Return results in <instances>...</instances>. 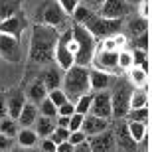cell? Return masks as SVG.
<instances>
[{
  "instance_id": "1",
  "label": "cell",
  "mask_w": 152,
  "mask_h": 152,
  "mask_svg": "<svg viewBox=\"0 0 152 152\" xmlns=\"http://www.w3.org/2000/svg\"><path fill=\"white\" fill-rule=\"evenodd\" d=\"M57 39H59V30L45 26V24H36L32 30V39H30V61L36 65L53 63Z\"/></svg>"
},
{
  "instance_id": "2",
  "label": "cell",
  "mask_w": 152,
  "mask_h": 152,
  "mask_svg": "<svg viewBox=\"0 0 152 152\" xmlns=\"http://www.w3.org/2000/svg\"><path fill=\"white\" fill-rule=\"evenodd\" d=\"M71 20L81 24V26H85L91 34L95 36V39H99V38L103 39V38L113 36V34H118L123 30L124 18H105L99 12L91 10V8H87L85 4L79 2L77 8L73 10V14H71Z\"/></svg>"
},
{
  "instance_id": "3",
  "label": "cell",
  "mask_w": 152,
  "mask_h": 152,
  "mask_svg": "<svg viewBox=\"0 0 152 152\" xmlns=\"http://www.w3.org/2000/svg\"><path fill=\"white\" fill-rule=\"evenodd\" d=\"M71 36H73V42H75L73 63H75V65L89 67V65H91V59H93V53H95V50H97V39H95V36L91 34L85 26L73 22V20H71Z\"/></svg>"
},
{
  "instance_id": "4",
  "label": "cell",
  "mask_w": 152,
  "mask_h": 152,
  "mask_svg": "<svg viewBox=\"0 0 152 152\" xmlns=\"http://www.w3.org/2000/svg\"><path fill=\"white\" fill-rule=\"evenodd\" d=\"M61 89L67 97V101L75 103L81 95L89 93L91 85H89V69L83 65H71L69 69H65V75L61 79Z\"/></svg>"
},
{
  "instance_id": "5",
  "label": "cell",
  "mask_w": 152,
  "mask_h": 152,
  "mask_svg": "<svg viewBox=\"0 0 152 152\" xmlns=\"http://www.w3.org/2000/svg\"><path fill=\"white\" fill-rule=\"evenodd\" d=\"M111 107H113V118H124L130 109V93L132 83L126 77H113L111 81Z\"/></svg>"
},
{
  "instance_id": "6",
  "label": "cell",
  "mask_w": 152,
  "mask_h": 152,
  "mask_svg": "<svg viewBox=\"0 0 152 152\" xmlns=\"http://www.w3.org/2000/svg\"><path fill=\"white\" fill-rule=\"evenodd\" d=\"M67 14L57 0H44L36 10V24H45L56 30H65L69 26Z\"/></svg>"
},
{
  "instance_id": "7",
  "label": "cell",
  "mask_w": 152,
  "mask_h": 152,
  "mask_svg": "<svg viewBox=\"0 0 152 152\" xmlns=\"http://www.w3.org/2000/svg\"><path fill=\"white\" fill-rule=\"evenodd\" d=\"M69 39H71V24H69L63 32H59V39H57V45H56V59H53V61H56L63 71L73 65V53L69 51V45H67Z\"/></svg>"
},
{
  "instance_id": "8",
  "label": "cell",
  "mask_w": 152,
  "mask_h": 152,
  "mask_svg": "<svg viewBox=\"0 0 152 152\" xmlns=\"http://www.w3.org/2000/svg\"><path fill=\"white\" fill-rule=\"evenodd\" d=\"M113 136H115V144L118 150H136L134 138L130 136L129 126H126V118H115L113 123Z\"/></svg>"
},
{
  "instance_id": "9",
  "label": "cell",
  "mask_w": 152,
  "mask_h": 152,
  "mask_svg": "<svg viewBox=\"0 0 152 152\" xmlns=\"http://www.w3.org/2000/svg\"><path fill=\"white\" fill-rule=\"evenodd\" d=\"M91 115H97V117L103 118H113V107H111V93L107 89L103 91H95V95L91 99V107H89Z\"/></svg>"
},
{
  "instance_id": "10",
  "label": "cell",
  "mask_w": 152,
  "mask_h": 152,
  "mask_svg": "<svg viewBox=\"0 0 152 152\" xmlns=\"http://www.w3.org/2000/svg\"><path fill=\"white\" fill-rule=\"evenodd\" d=\"M0 57L10 63H18L22 59V50H20L18 38L0 32Z\"/></svg>"
},
{
  "instance_id": "11",
  "label": "cell",
  "mask_w": 152,
  "mask_h": 152,
  "mask_svg": "<svg viewBox=\"0 0 152 152\" xmlns=\"http://www.w3.org/2000/svg\"><path fill=\"white\" fill-rule=\"evenodd\" d=\"M28 28V18L22 10H18L16 14H12L10 18H6L0 22V32L8 36H14V38L20 39V36L24 34V30Z\"/></svg>"
},
{
  "instance_id": "12",
  "label": "cell",
  "mask_w": 152,
  "mask_h": 152,
  "mask_svg": "<svg viewBox=\"0 0 152 152\" xmlns=\"http://www.w3.org/2000/svg\"><path fill=\"white\" fill-rule=\"evenodd\" d=\"M117 57H118V51L95 50L93 59H91V65H95V69H101V71H107V73H115V71L118 69Z\"/></svg>"
},
{
  "instance_id": "13",
  "label": "cell",
  "mask_w": 152,
  "mask_h": 152,
  "mask_svg": "<svg viewBox=\"0 0 152 152\" xmlns=\"http://www.w3.org/2000/svg\"><path fill=\"white\" fill-rule=\"evenodd\" d=\"M87 142L93 152H113L117 150V144H115V136H113V129H105L101 132H97L93 136H87Z\"/></svg>"
},
{
  "instance_id": "14",
  "label": "cell",
  "mask_w": 152,
  "mask_h": 152,
  "mask_svg": "<svg viewBox=\"0 0 152 152\" xmlns=\"http://www.w3.org/2000/svg\"><path fill=\"white\" fill-rule=\"evenodd\" d=\"M134 6H130L126 0H105L99 8V14L105 18H126L130 16Z\"/></svg>"
},
{
  "instance_id": "15",
  "label": "cell",
  "mask_w": 152,
  "mask_h": 152,
  "mask_svg": "<svg viewBox=\"0 0 152 152\" xmlns=\"http://www.w3.org/2000/svg\"><path fill=\"white\" fill-rule=\"evenodd\" d=\"M6 95V109H8V117L16 118L18 121V115H20V111H22L24 103L28 101L26 99V93H24L22 89H10L8 93H4Z\"/></svg>"
},
{
  "instance_id": "16",
  "label": "cell",
  "mask_w": 152,
  "mask_h": 152,
  "mask_svg": "<svg viewBox=\"0 0 152 152\" xmlns=\"http://www.w3.org/2000/svg\"><path fill=\"white\" fill-rule=\"evenodd\" d=\"M109 126V118H103V117H97V115H83V123H81V130H83L85 136H93L97 132H101Z\"/></svg>"
},
{
  "instance_id": "17",
  "label": "cell",
  "mask_w": 152,
  "mask_h": 152,
  "mask_svg": "<svg viewBox=\"0 0 152 152\" xmlns=\"http://www.w3.org/2000/svg\"><path fill=\"white\" fill-rule=\"evenodd\" d=\"M38 79H42L45 85V89L51 91V89H57V87H61V79H63V73H61V67L59 65H50V67H45L39 71Z\"/></svg>"
},
{
  "instance_id": "18",
  "label": "cell",
  "mask_w": 152,
  "mask_h": 152,
  "mask_svg": "<svg viewBox=\"0 0 152 152\" xmlns=\"http://www.w3.org/2000/svg\"><path fill=\"white\" fill-rule=\"evenodd\" d=\"M113 81V75L101 69H89V85L93 91H103L109 89V85Z\"/></svg>"
},
{
  "instance_id": "19",
  "label": "cell",
  "mask_w": 152,
  "mask_h": 152,
  "mask_svg": "<svg viewBox=\"0 0 152 152\" xmlns=\"http://www.w3.org/2000/svg\"><path fill=\"white\" fill-rule=\"evenodd\" d=\"M38 105L32 101H26L24 103L22 111L18 115V121H20V126H34L36 118H38Z\"/></svg>"
},
{
  "instance_id": "20",
  "label": "cell",
  "mask_w": 152,
  "mask_h": 152,
  "mask_svg": "<svg viewBox=\"0 0 152 152\" xmlns=\"http://www.w3.org/2000/svg\"><path fill=\"white\" fill-rule=\"evenodd\" d=\"M45 97H48V89H45V85L42 79H36V81H32L28 87V91H26V99L32 103H36V105H39V103L44 101Z\"/></svg>"
},
{
  "instance_id": "21",
  "label": "cell",
  "mask_w": 152,
  "mask_h": 152,
  "mask_svg": "<svg viewBox=\"0 0 152 152\" xmlns=\"http://www.w3.org/2000/svg\"><path fill=\"white\" fill-rule=\"evenodd\" d=\"M34 126H36V134H38V138H45V136H50L51 132H53V129H56V118L53 117H45V115H38Z\"/></svg>"
},
{
  "instance_id": "22",
  "label": "cell",
  "mask_w": 152,
  "mask_h": 152,
  "mask_svg": "<svg viewBox=\"0 0 152 152\" xmlns=\"http://www.w3.org/2000/svg\"><path fill=\"white\" fill-rule=\"evenodd\" d=\"M126 71H129V73H126V79L132 83V87H144V85L148 83V73L142 71L140 67L132 65V67H129Z\"/></svg>"
},
{
  "instance_id": "23",
  "label": "cell",
  "mask_w": 152,
  "mask_h": 152,
  "mask_svg": "<svg viewBox=\"0 0 152 152\" xmlns=\"http://www.w3.org/2000/svg\"><path fill=\"white\" fill-rule=\"evenodd\" d=\"M144 105H148V83L144 87L132 89V93H130V109L144 107Z\"/></svg>"
},
{
  "instance_id": "24",
  "label": "cell",
  "mask_w": 152,
  "mask_h": 152,
  "mask_svg": "<svg viewBox=\"0 0 152 152\" xmlns=\"http://www.w3.org/2000/svg\"><path fill=\"white\" fill-rule=\"evenodd\" d=\"M20 2L22 0H0V22L16 14L20 10Z\"/></svg>"
},
{
  "instance_id": "25",
  "label": "cell",
  "mask_w": 152,
  "mask_h": 152,
  "mask_svg": "<svg viewBox=\"0 0 152 152\" xmlns=\"http://www.w3.org/2000/svg\"><path fill=\"white\" fill-rule=\"evenodd\" d=\"M18 142H20V146H34L36 142H38V134H36V130H32L30 126H22V130H18Z\"/></svg>"
},
{
  "instance_id": "26",
  "label": "cell",
  "mask_w": 152,
  "mask_h": 152,
  "mask_svg": "<svg viewBox=\"0 0 152 152\" xmlns=\"http://www.w3.org/2000/svg\"><path fill=\"white\" fill-rule=\"evenodd\" d=\"M18 130H20V126H18V121L16 118H12L6 115L4 118H0V132H4L6 136H14L18 134Z\"/></svg>"
},
{
  "instance_id": "27",
  "label": "cell",
  "mask_w": 152,
  "mask_h": 152,
  "mask_svg": "<svg viewBox=\"0 0 152 152\" xmlns=\"http://www.w3.org/2000/svg\"><path fill=\"white\" fill-rule=\"evenodd\" d=\"M126 121H138V123H144L148 126V105L144 107H136V109H129V113L124 115Z\"/></svg>"
},
{
  "instance_id": "28",
  "label": "cell",
  "mask_w": 152,
  "mask_h": 152,
  "mask_svg": "<svg viewBox=\"0 0 152 152\" xmlns=\"http://www.w3.org/2000/svg\"><path fill=\"white\" fill-rule=\"evenodd\" d=\"M126 126H129V132H130V136L134 138L136 144H138V140L144 136V132L148 130L146 124H144V123H138V121H126Z\"/></svg>"
},
{
  "instance_id": "29",
  "label": "cell",
  "mask_w": 152,
  "mask_h": 152,
  "mask_svg": "<svg viewBox=\"0 0 152 152\" xmlns=\"http://www.w3.org/2000/svg\"><path fill=\"white\" fill-rule=\"evenodd\" d=\"M142 32H148V20L146 18H134V20H130L129 22V34L134 38V36L142 34Z\"/></svg>"
},
{
  "instance_id": "30",
  "label": "cell",
  "mask_w": 152,
  "mask_h": 152,
  "mask_svg": "<svg viewBox=\"0 0 152 152\" xmlns=\"http://www.w3.org/2000/svg\"><path fill=\"white\" fill-rule=\"evenodd\" d=\"M38 113L39 115H45V117H53V118H56L57 117V107L51 103L50 97H45L44 101L38 105Z\"/></svg>"
},
{
  "instance_id": "31",
  "label": "cell",
  "mask_w": 152,
  "mask_h": 152,
  "mask_svg": "<svg viewBox=\"0 0 152 152\" xmlns=\"http://www.w3.org/2000/svg\"><path fill=\"white\" fill-rule=\"evenodd\" d=\"M91 99H93V95H91V93H85V95L79 97L77 101H75V113H81V115H87V113H89Z\"/></svg>"
},
{
  "instance_id": "32",
  "label": "cell",
  "mask_w": 152,
  "mask_h": 152,
  "mask_svg": "<svg viewBox=\"0 0 152 152\" xmlns=\"http://www.w3.org/2000/svg\"><path fill=\"white\" fill-rule=\"evenodd\" d=\"M117 65H118V69H123V71H126L129 67H132V56H130L129 50H118Z\"/></svg>"
},
{
  "instance_id": "33",
  "label": "cell",
  "mask_w": 152,
  "mask_h": 152,
  "mask_svg": "<svg viewBox=\"0 0 152 152\" xmlns=\"http://www.w3.org/2000/svg\"><path fill=\"white\" fill-rule=\"evenodd\" d=\"M48 97L51 99V103H53L56 107H59L61 103H65V101H67V97H65V93H63V89H61V87H57V89L48 91Z\"/></svg>"
},
{
  "instance_id": "34",
  "label": "cell",
  "mask_w": 152,
  "mask_h": 152,
  "mask_svg": "<svg viewBox=\"0 0 152 152\" xmlns=\"http://www.w3.org/2000/svg\"><path fill=\"white\" fill-rule=\"evenodd\" d=\"M132 45H134V50L148 51V32H142V34L134 36L132 38Z\"/></svg>"
},
{
  "instance_id": "35",
  "label": "cell",
  "mask_w": 152,
  "mask_h": 152,
  "mask_svg": "<svg viewBox=\"0 0 152 152\" xmlns=\"http://www.w3.org/2000/svg\"><path fill=\"white\" fill-rule=\"evenodd\" d=\"M67 136H69V129H65V126H56L53 132L50 134V138L56 142V144H59V142L67 140Z\"/></svg>"
},
{
  "instance_id": "36",
  "label": "cell",
  "mask_w": 152,
  "mask_h": 152,
  "mask_svg": "<svg viewBox=\"0 0 152 152\" xmlns=\"http://www.w3.org/2000/svg\"><path fill=\"white\" fill-rule=\"evenodd\" d=\"M73 113H75V103H71V101H65V103H61V105L57 107V115H65V117H71Z\"/></svg>"
},
{
  "instance_id": "37",
  "label": "cell",
  "mask_w": 152,
  "mask_h": 152,
  "mask_svg": "<svg viewBox=\"0 0 152 152\" xmlns=\"http://www.w3.org/2000/svg\"><path fill=\"white\" fill-rule=\"evenodd\" d=\"M57 2H59V6L65 10V14H67V16H71V14H73V10L77 8V4H79V0H57Z\"/></svg>"
},
{
  "instance_id": "38",
  "label": "cell",
  "mask_w": 152,
  "mask_h": 152,
  "mask_svg": "<svg viewBox=\"0 0 152 152\" xmlns=\"http://www.w3.org/2000/svg\"><path fill=\"white\" fill-rule=\"evenodd\" d=\"M81 123H83V115H81V113H73L71 117H69L67 129L69 130H77V129H81Z\"/></svg>"
},
{
  "instance_id": "39",
  "label": "cell",
  "mask_w": 152,
  "mask_h": 152,
  "mask_svg": "<svg viewBox=\"0 0 152 152\" xmlns=\"http://www.w3.org/2000/svg\"><path fill=\"white\" fill-rule=\"evenodd\" d=\"M85 138H87V136L83 134V130L81 129H77V130H69V136H67V140L71 142V144H77V142H81V140H85Z\"/></svg>"
},
{
  "instance_id": "40",
  "label": "cell",
  "mask_w": 152,
  "mask_h": 152,
  "mask_svg": "<svg viewBox=\"0 0 152 152\" xmlns=\"http://www.w3.org/2000/svg\"><path fill=\"white\" fill-rule=\"evenodd\" d=\"M113 42H115V48H117V51H118V50H124V45H126V38H124L121 32H118V34H113Z\"/></svg>"
},
{
  "instance_id": "41",
  "label": "cell",
  "mask_w": 152,
  "mask_h": 152,
  "mask_svg": "<svg viewBox=\"0 0 152 152\" xmlns=\"http://www.w3.org/2000/svg\"><path fill=\"white\" fill-rule=\"evenodd\" d=\"M12 148V136H6L4 132H0V150H10Z\"/></svg>"
},
{
  "instance_id": "42",
  "label": "cell",
  "mask_w": 152,
  "mask_h": 152,
  "mask_svg": "<svg viewBox=\"0 0 152 152\" xmlns=\"http://www.w3.org/2000/svg\"><path fill=\"white\" fill-rule=\"evenodd\" d=\"M39 148L45 150V152H56V142L51 140L50 136H45L44 140H42V146H39Z\"/></svg>"
},
{
  "instance_id": "43",
  "label": "cell",
  "mask_w": 152,
  "mask_h": 152,
  "mask_svg": "<svg viewBox=\"0 0 152 152\" xmlns=\"http://www.w3.org/2000/svg\"><path fill=\"white\" fill-rule=\"evenodd\" d=\"M79 2H81V4H85L87 8H91V10L97 12L99 8H101V4L105 2V0H79Z\"/></svg>"
},
{
  "instance_id": "44",
  "label": "cell",
  "mask_w": 152,
  "mask_h": 152,
  "mask_svg": "<svg viewBox=\"0 0 152 152\" xmlns=\"http://www.w3.org/2000/svg\"><path fill=\"white\" fill-rule=\"evenodd\" d=\"M56 152H73V144L69 140H63L59 144H56Z\"/></svg>"
},
{
  "instance_id": "45",
  "label": "cell",
  "mask_w": 152,
  "mask_h": 152,
  "mask_svg": "<svg viewBox=\"0 0 152 152\" xmlns=\"http://www.w3.org/2000/svg\"><path fill=\"white\" fill-rule=\"evenodd\" d=\"M73 150H77V152H91V146H89V142H87V138L81 140V142H77V144L73 146Z\"/></svg>"
},
{
  "instance_id": "46",
  "label": "cell",
  "mask_w": 152,
  "mask_h": 152,
  "mask_svg": "<svg viewBox=\"0 0 152 152\" xmlns=\"http://www.w3.org/2000/svg\"><path fill=\"white\" fill-rule=\"evenodd\" d=\"M8 115V109H6V95L0 93V118H4Z\"/></svg>"
},
{
  "instance_id": "47",
  "label": "cell",
  "mask_w": 152,
  "mask_h": 152,
  "mask_svg": "<svg viewBox=\"0 0 152 152\" xmlns=\"http://www.w3.org/2000/svg\"><path fill=\"white\" fill-rule=\"evenodd\" d=\"M69 124V117H65V115H57L56 117V126H65L67 129Z\"/></svg>"
},
{
  "instance_id": "48",
  "label": "cell",
  "mask_w": 152,
  "mask_h": 152,
  "mask_svg": "<svg viewBox=\"0 0 152 152\" xmlns=\"http://www.w3.org/2000/svg\"><path fill=\"white\" fill-rule=\"evenodd\" d=\"M126 2H129V4H130V6H136V4H140L142 0H126Z\"/></svg>"
}]
</instances>
